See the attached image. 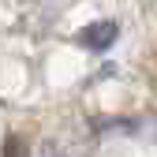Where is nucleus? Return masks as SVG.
<instances>
[{"mask_svg": "<svg viewBox=\"0 0 157 157\" xmlns=\"http://www.w3.org/2000/svg\"><path fill=\"white\" fill-rule=\"evenodd\" d=\"M116 34H120V26H116L112 19H105V23L82 26V30H78V41H82L86 49H109V45L116 41Z\"/></svg>", "mask_w": 157, "mask_h": 157, "instance_id": "1", "label": "nucleus"}, {"mask_svg": "<svg viewBox=\"0 0 157 157\" xmlns=\"http://www.w3.org/2000/svg\"><path fill=\"white\" fill-rule=\"evenodd\" d=\"M30 157H75L71 150H64L60 142H41V146H34V153Z\"/></svg>", "mask_w": 157, "mask_h": 157, "instance_id": "2", "label": "nucleus"}]
</instances>
